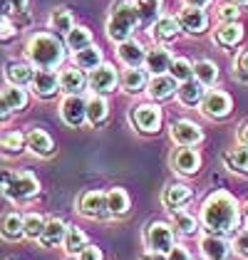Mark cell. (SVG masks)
I'll return each mask as SVG.
<instances>
[{
  "label": "cell",
  "instance_id": "1",
  "mask_svg": "<svg viewBox=\"0 0 248 260\" xmlns=\"http://www.w3.org/2000/svg\"><path fill=\"white\" fill-rule=\"evenodd\" d=\"M238 216H241V203L228 191L211 193L201 206V223L211 233H233L238 228Z\"/></svg>",
  "mask_w": 248,
  "mask_h": 260
},
{
  "label": "cell",
  "instance_id": "2",
  "mask_svg": "<svg viewBox=\"0 0 248 260\" xmlns=\"http://www.w3.org/2000/svg\"><path fill=\"white\" fill-rule=\"evenodd\" d=\"M25 57L38 70H55L65 60V45L52 32H35L25 42Z\"/></svg>",
  "mask_w": 248,
  "mask_h": 260
},
{
  "label": "cell",
  "instance_id": "3",
  "mask_svg": "<svg viewBox=\"0 0 248 260\" xmlns=\"http://www.w3.org/2000/svg\"><path fill=\"white\" fill-rule=\"evenodd\" d=\"M142 15H139V8L137 3L132 0H117L112 5V13H109V20H107V38L112 42H124L132 38L134 27L139 25Z\"/></svg>",
  "mask_w": 248,
  "mask_h": 260
},
{
  "label": "cell",
  "instance_id": "4",
  "mask_svg": "<svg viewBox=\"0 0 248 260\" xmlns=\"http://www.w3.org/2000/svg\"><path fill=\"white\" fill-rule=\"evenodd\" d=\"M40 191V181L27 171H15V174H5L3 176V193L13 201H27L38 196Z\"/></svg>",
  "mask_w": 248,
  "mask_h": 260
},
{
  "label": "cell",
  "instance_id": "5",
  "mask_svg": "<svg viewBox=\"0 0 248 260\" xmlns=\"http://www.w3.org/2000/svg\"><path fill=\"white\" fill-rule=\"evenodd\" d=\"M144 243L149 250L169 253L174 248V228L169 223H164V220H151V223H146Z\"/></svg>",
  "mask_w": 248,
  "mask_h": 260
},
{
  "label": "cell",
  "instance_id": "6",
  "mask_svg": "<svg viewBox=\"0 0 248 260\" xmlns=\"http://www.w3.org/2000/svg\"><path fill=\"white\" fill-rule=\"evenodd\" d=\"M169 137L179 146H196V144L204 141V132H201V126L196 121L176 119V121H171V126H169Z\"/></svg>",
  "mask_w": 248,
  "mask_h": 260
},
{
  "label": "cell",
  "instance_id": "7",
  "mask_svg": "<svg viewBox=\"0 0 248 260\" xmlns=\"http://www.w3.org/2000/svg\"><path fill=\"white\" fill-rule=\"evenodd\" d=\"M60 117L67 126H82L87 121V102L80 94H67L60 104Z\"/></svg>",
  "mask_w": 248,
  "mask_h": 260
},
{
  "label": "cell",
  "instance_id": "8",
  "mask_svg": "<svg viewBox=\"0 0 248 260\" xmlns=\"http://www.w3.org/2000/svg\"><path fill=\"white\" fill-rule=\"evenodd\" d=\"M132 121L139 132L144 134H157L159 126H162V109L157 104H139L134 112H132Z\"/></svg>",
  "mask_w": 248,
  "mask_h": 260
},
{
  "label": "cell",
  "instance_id": "9",
  "mask_svg": "<svg viewBox=\"0 0 248 260\" xmlns=\"http://www.w3.org/2000/svg\"><path fill=\"white\" fill-rule=\"evenodd\" d=\"M231 107H233L231 97L226 92H221V89H211V92H206V97L201 100V112L208 119H224L231 112Z\"/></svg>",
  "mask_w": 248,
  "mask_h": 260
},
{
  "label": "cell",
  "instance_id": "10",
  "mask_svg": "<svg viewBox=\"0 0 248 260\" xmlns=\"http://www.w3.org/2000/svg\"><path fill=\"white\" fill-rule=\"evenodd\" d=\"M176 20L181 25V30L189 32V35H201L208 27V15L204 8H189V5H184V8L179 10Z\"/></svg>",
  "mask_w": 248,
  "mask_h": 260
},
{
  "label": "cell",
  "instance_id": "11",
  "mask_svg": "<svg viewBox=\"0 0 248 260\" xmlns=\"http://www.w3.org/2000/svg\"><path fill=\"white\" fill-rule=\"evenodd\" d=\"M77 211L84 218H102L109 213L107 208V193L102 191H84L80 201H77Z\"/></svg>",
  "mask_w": 248,
  "mask_h": 260
},
{
  "label": "cell",
  "instance_id": "12",
  "mask_svg": "<svg viewBox=\"0 0 248 260\" xmlns=\"http://www.w3.org/2000/svg\"><path fill=\"white\" fill-rule=\"evenodd\" d=\"M171 166L174 171H179L181 176H194L201 169V156L194 146H181L174 156H171Z\"/></svg>",
  "mask_w": 248,
  "mask_h": 260
},
{
  "label": "cell",
  "instance_id": "13",
  "mask_svg": "<svg viewBox=\"0 0 248 260\" xmlns=\"http://www.w3.org/2000/svg\"><path fill=\"white\" fill-rule=\"evenodd\" d=\"M146 52L149 50L139 40H134V38L119 42V47H117V57L122 60L124 67H142L146 62Z\"/></svg>",
  "mask_w": 248,
  "mask_h": 260
},
{
  "label": "cell",
  "instance_id": "14",
  "mask_svg": "<svg viewBox=\"0 0 248 260\" xmlns=\"http://www.w3.org/2000/svg\"><path fill=\"white\" fill-rule=\"evenodd\" d=\"M89 87L95 89V92H100V94H104V92H112L114 89V84L119 82V77H117V70H114V64H107V62H102L100 67H95L92 72H89Z\"/></svg>",
  "mask_w": 248,
  "mask_h": 260
},
{
  "label": "cell",
  "instance_id": "15",
  "mask_svg": "<svg viewBox=\"0 0 248 260\" xmlns=\"http://www.w3.org/2000/svg\"><path fill=\"white\" fill-rule=\"evenodd\" d=\"M199 245H201V253H204L206 260H226L231 255V243L224 236H219V233L204 236Z\"/></svg>",
  "mask_w": 248,
  "mask_h": 260
},
{
  "label": "cell",
  "instance_id": "16",
  "mask_svg": "<svg viewBox=\"0 0 248 260\" xmlns=\"http://www.w3.org/2000/svg\"><path fill=\"white\" fill-rule=\"evenodd\" d=\"M33 92L47 100V97H55V92H60V75H55L52 70H38L35 72V80H33Z\"/></svg>",
  "mask_w": 248,
  "mask_h": 260
},
{
  "label": "cell",
  "instance_id": "17",
  "mask_svg": "<svg viewBox=\"0 0 248 260\" xmlns=\"http://www.w3.org/2000/svg\"><path fill=\"white\" fill-rule=\"evenodd\" d=\"M176 89H179V87H176V80H174L171 75H151V80H149V84H146L149 97L157 100V102L174 97Z\"/></svg>",
  "mask_w": 248,
  "mask_h": 260
},
{
  "label": "cell",
  "instance_id": "18",
  "mask_svg": "<svg viewBox=\"0 0 248 260\" xmlns=\"http://www.w3.org/2000/svg\"><path fill=\"white\" fill-rule=\"evenodd\" d=\"M27 92L18 87V84H5L3 89V114L8 117L10 112H22L27 107Z\"/></svg>",
  "mask_w": 248,
  "mask_h": 260
},
{
  "label": "cell",
  "instance_id": "19",
  "mask_svg": "<svg viewBox=\"0 0 248 260\" xmlns=\"http://www.w3.org/2000/svg\"><path fill=\"white\" fill-rule=\"evenodd\" d=\"M204 89H206V87L199 80H186V82H179L176 97H179V102H181L184 107H196V104H201V100L206 97Z\"/></svg>",
  "mask_w": 248,
  "mask_h": 260
},
{
  "label": "cell",
  "instance_id": "20",
  "mask_svg": "<svg viewBox=\"0 0 248 260\" xmlns=\"http://www.w3.org/2000/svg\"><path fill=\"white\" fill-rule=\"evenodd\" d=\"M5 80L8 84H18V87H27L35 80V70L30 62H10L5 67Z\"/></svg>",
  "mask_w": 248,
  "mask_h": 260
},
{
  "label": "cell",
  "instance_id": "21",
  "mask_svg": "<svg viewBox=\"0 0 248 260\" xmlns=\"http://www.w3.org/2000/svg\"><path fill=\"white\" fill-rule=\"evenodd\" d=\"M171 55H169V50L162 47V45H157V47H151L149 52H146V62L144 67L151 72V75H166L169 72V67H171Z\"/></svg>",
  "mask_w": 248,
  "mask_h": 260
},
{
  "label": "cell",
  "instance_id": "22",
  "mask_svg": "<svg viewBox=\"0 0 248 260\" xmlns=\"http://www.w3.org/2000/svg\"><path fill=\"white\" fill-rule=\"evenodd\" d=\"M191 196H194V191L186 186V183H169L164 188V196H162V201H164L166 208H181L184 203H189L191 201Z\"/></svg>",
  "mask_w": 248,
  "mask_h": 260
},
{
  "label": "cell",
  "instance_id": "23",
  "mask_svg": "<svg viewBox=\"0 0 248 260\" xmlns=\"http://www.w3.org/2000/svg\"><path fill=\"white\" fill-rule=\"evenodd\" d=\"M84 75L82 70L75 64V67H65L60 72V92H65V94H80L84 87Z\"/></svg>",
  "mask_w": 248,
  "mask_h": 260
},
{
  "label": "cell",
  "instance_id": "24",
  "mask_svg": "<svg viewBox=\"0 0 248 260\" xmlns=\"http://www.w3.org/2000/svg\"><path fill=\"white\" fill-rule=\"evenodd\" d=\"M119 84H122L124 92H129V94H137V92H142L149 80H146V72L142 67H127L122 72V77H119Z\"/></svg>",
  "mask_w": 248,
  "mask_h": 260
},
{
  "label": "cell",
  "instance_id": "25",
  "mask_svg": "<svg viewBox=\"0 0 248 260\" xmlns=\"http://www.w3.org/2000/svg\"><path fill=\"white\" fill-rule=\"evenodd\" d=\"M243 40V25L236 20V22H221L216 27V42L224 45V47H233L238 42Z\"/></svg>",
  "mask_w": 248,
  "mask_h": 260
},
{
  "label": "cell",
  "instance_id": "26",
  "mask_svg": "<svg viewBox=\"0 0 248 260\" xmlns=\"http://www.w3.org/2000/svg\"><path fill=\"white\" fill-rule=\"evenodd\" d=\"M27 149H30L33 154H38V156H50V154L55 151V144H52L47 132L30 129V132H27Z\"/></svg>",
  "mask_w": 248,
  "mask_h": 260
},
{
  "label": "cell",
  "instance_id": "27",
  "mask_svg": "<svg viewBox=\"0 0 248 260\" xmlns=\"http://www.w3.org/2000/svg\"><path fill=\"white\" fill-rule=\"evenodd\" d=\"M67 223L60 218H47V225H45V233H42L40 243L45 248H52L57 243H65V236H67Z\"/></svg>",
  "mask_w": 248,
  "mask_h": 260
},
{
  "label": "cell",
  "instance_id": "28",
  "mask_svg": "<svg viewBox=\"0 0 248 260\" xmlns=\"http://www.w3.org/2000/svg\"><path fill=\"white\" fill-rule=\"evenodd\" d=\"M179 30H181V25H179V20L176 18H171V15H162L159 20L151 25V35L157 38V40H174L176 35H179Z\"/></svg>",
  "mask_w": 248,
  "mask_h": 260
},
{
  "label": "cell",
  "instance_id": "29",
  "mask_svg": "<svg viewBox=\"0 0 248 260\" xmlns=\"http://www.w3.org/2000/svg\"><path fill=\"white\" fill-rule=\"evenodd\" d=\"M72 60H75V64H77L80 70H89V72H92L95 67L102 64V50H100L97 45H89V47H84L80 52H75Z\"/></svg>",
  "mask_w": 248,
  "mask_h": 260
},
{
  "label": "cell",
  "instance_id": "30",
  "mask_svg": "<svg viewBox=\"0 0 248 260\" xmlns=\"http://www.w3.org/2000/svg\"><path fill=\"white\" fill-rule=\"evenodd\" d=\"M65 45H67V47L72 50V55H75V52H80V50L89 47V45H95V42H92V32H89L87 27L75 25V27L65 35Z\"/></svg>",
  "mask_w": 248,
  "mask_h": 260
},
{
  "label": "cell",
  "instance_id": "31",
  "mask_svg": "<svg viewBox=\"0 0 248 260\" xmlns=\"http://www.w3.org/2000/svg\"><path fill=\"white\" fill-rule=\"evenodd\" d=\"M132 201H129V193L124 188H109L107 191V208H109V216H124L129 211Z\"/></svg>",
  "mask_w": 248,
  "mask_h": 260
},
{
  "label": "cell",
  "instance_id": "32",
  "mask_svg": "<svg viewBox=\"0 0 248 260\" xmlns=\"http://www.w3.org/2000/svg\"><path fill=\"white\" fill-rule=\"evenodd\" d=\"M3 238L5 240L25 238V216H20V213H8L3 218Z\"/></svg>",
  "mask_w": 248,
  "mask_h": 260
},
{
  "label": "cell",
  "instance_id": "33",
  "mask_svg": "<svg viewBox=\"0 0 248 260\" xmlns=\"http://www.w3.org/2000/svg\"><path fill=\"white\" fill-rule=\"evenodd\" d=\"M62 245H65V253H67V255H80V253H82V250L87 248V245H89V243H87V236H84V231H80L77 225H70V228H67V236H65V243H62Z\"/></svg>",
  "mask_w": 248,
  "mask_h": 260
},
{
  "label": "cell",
  "instance_id": "34",
  "mask_svg": "<svg viewBox=\"0 0 248 260\" xmlns=\"http://www.w3.org/2000/svg\"><path fill=\"white\" fill-rule=\"evenodd\" d=\"M107 114H109V104H107L104 97L95 94L92 100H87V121H89L92 126L102 124V121L107 119Z\"/></svg>",
  "mask_w": 248,
  "mask_h": 260
},
{
  "label": "cell",
  "instance_id": "35",
  "mask_svg": "<svg viewBox=\"0 0 248 260\" xmlns=\"http://www.w3.org/2000/svg\"><path fill=\"white\" fill-rule=\"evenodd\" d=\"M228 171H236V174H248V146H238V149H231L226 156H224Z\"/></svg>",
  "mask_w": 248,
  "mask_h": 260
},
{
  "label": "cell",
  "instance_id": "36",
  "mask_svg": "<svg viewBox=\"0 0 248 260\" xmlns=\"http://www.w3.org/2000/svg\"><path fill=\"white\" fill-rule=\"evenodd\" d=\"M194 77L201 82L204 87H213L219 80V67L211 60H199L194 62Z\"/></svg>",
  "mask_w": 248,
  "mask_h": 260
},
{
  "label": "cell",
  "instance_id": "37",
  "mask_svg": "<svg viewBox=\"0 0 248 260\" xmlns=\"http://www.w3.org/2000/svg\"><path fill=\"white\" fill-rule=\"evenodd\" d=\"M171 225H174L179 233H184V236H194V233L199 231L196 218H194L191 213L181 211V208H174V211H171Z\"/></svg>",
  "mask_w": 248,
  "mask_h": 260
},
{
  "label": "cell",
  "instance_id": "38",
  "mask_svg": "<svg viewBox=\"0 0 248 260\" xmlns=\"http://www.w3.org/2000/svg\"><path fill=\"white\" fill-rule=\"evenodd\" d=\"M50 27L55 30V32H70L72 27H75V18H72V13L67 10V8H55L52 13H50Z\"/></svg>",
  "mask_w": 248,
  "mask_h": 260
},
{
  "label": "cell",
  "instance_id": "39",
  "mask_svg": "<svg viewBox=\"0 0 248 260\" xmlns=\"http://www.w3.org/2000/svg\"><path fill=\"white\" fill-rule=\"evenodd\" d=\"M45 225H47V220L42 218L40 213H27L25 216V238L40 240L42 233H45Z\"/></svg>",
  "mask_w": 248,
  "mask_h": 260
},
{
  "label": "cell",
  "instance_id": "40",
  "mask_svg": "<svg viewBox=\"0 0 248 260\" xmlns=\"http://www.w3.org/2000/svg\"><path fill=\"white\" fill-rule=\"evenodd\" d=\"M162 3L164 0H137V8H139V15L144 22H157L162 18Z\"/></svg>",
  "mask_w": 248,
  "mask_h": 260
},
{
  "label": "cell",
  "instance_id": "41",
  "mask_svg": "<svg viewBox=\"0 0 248 260\" xmlns=\"http://www.w3.org/2000/svg\"><path fill=\"white\" fill-rule=\"evenodd\" d=\"M169 75L176 82L194 80V64L186 60V57H176V60L171 62V67H169Z\"/></svg>",
  "mask_w": 248,
  "mask_h": 260
},
{
  "label": "cell",
  "instance_id": "42",
  "mask_svg": "<svg viewBox=\"0 0 248 260\" xmlns=\"http://www.w3.org/2000/svg\"><path fill=\"white\" fill-rule=\"evenodd\" d=\"M25 144H27V137H22L20 132H5L3 134V149H5V154H20Z\"/></svg>",
  "mask_w": 248,
  "mask_h": 260
},
{
  "label": "cell",
  "instance_id": "43",
  "mask_svg": "<svg viewBox=\"0 0 248 260\" xmlns=\"http://www.w3.org/2000/svg\"><path fill=\"white\" fill-rule=\"evenodd\" d=\"M238 15H241V10H238L236 3L228 0V3H221V5H219V20L221 22H236Z\"/></svg>",
  "mask_w": 248,
  "mask_h": 260
},
{
  "label": "cell",
  "instance_id": "44",
  "mask_svg": "<svg viewBox=\"0 0 248 260\" xmlns=\"http://www.w3.org/2000/svg\"><path fill=\"white\" fill-rule=\"evenodd\" d=\"M233 250H236V255L248 258V228L236 236V240H233Z\"/></svg>",
  "mask_w": 248,
  "mask_h": 260
},
{
  "label": "cell",
  "instance_id": "45",
  "mask_svg": "<svg viewBox=\"0 0 248 260\" xmlns=\"http://www.w3.org/2000/svg\"><path fill=\"white\" fill-rule=\"evenodd\" d=\"M80 260H104L102 248H97V245H87L82 253H80Z\"/></svg>",
  "mask_w": 248,
  "mask_h": 260
},
{
  "label": "cell",
  "instance_id": "46",
  "mask_svg": "<svg viewBox=\"0 0 248 260\" xmlns=\"http://www.w3.org/2000/svg\"><path fill=\"white\" fill-rule=\"evenodd\" d=\"M166 258L169 260H191V255H189V250H186L184 245H174V248L166 253Z\"/></svg>",
  "mask_w": 248,
  "mask_h": 260
},
{
  "label": "cell",
  "instance_id": "47",
  "mask_svg": "<svg viewBox=\"0 0 248 260\" xmlns=\"http://www.w3.org/2000/svg\"><path fill=\"white\" fill-rule=\"evenodd\" d=\"M236 70L243 72V75H248V50H243V52L236 57Z\"/></svg>",
  "mask_w": 248,
  "mask_h": 260
},
{
  "label": "cell",
  "instance_id": "48",
  "mask_svg": "<svg viewBox=\"0 0 248 260\" xmlns=\"http://www.w3.org/2000/svg\"><path fill=\"white\" fill-rule=\"evenodd\" d=\"M13 32H15V27H13V22L8 15H3V40H10L13 38Z\"/></svg>",
  "mask_w": 248,
  "mask_h": 260
},
{
  "label": "cell",
  "instance_id": "49",
  "mask_svg": "<svg viewBox=\"0 0 248 260\" xmlns=\"http://www.w3.org/2000/svg\"><path fill=\"white\" fill-rule=\"evenodd\" d=\"M27 8V0H5V13L8 10H25Z\"/></svg>",
  "mask_w": 248,
  "mask_h": 260
},
{
  "label": "cell",
  "instance_id": "50",
  "mask_svg": "<svg viewBox=\"0 0 248 260\" xmlns=\"http://www.w3.org/2000/svg\"><path fill=\"white\" fill-rule=\"evenodd\" d=\"M139 260H169V258H166V253H159V250H146Z\"/></svg>",
  "mask_w": 248,
  "mask_h": 260
},
{
  "label": "cell",
  "instance_id": "51",
  "mask_svg": "<svg viewBox=\"0 0 248 260\" xmlns=\"http://www.w3.org/2000/svg\"><path fill=\"white\" fill-rule=\"evenodd\" d=\"M213 0H184V5H189V8H208Z\"/></svg>",
  "mask_w": 248,
  "mask_h": 260
},
{
  "label": "cell",
  "instance_id": "52",
  "mask_svg": "<svg viewBox=\"0 0 248 260\" xmlns=\"http://www.w3.org/2000/svg\"><path fill=\"white\" fill-rule=\"evenodd\" d=\"M238 141H241L243 146H248V121L241 126V129H238Z\"/></svg>",
  "mask_w": 248,
  "mask_h": 260
},
{
  "label": "cell",
  "instance_id": "53",
  "mask_svg": "<svg viewBox=\"0 0 248 260\" xmlns=\"http://www.w3.org/2000/svg\"><path fill=\"white\" fill-rule=\"evenodd\" d=\"M241 216L248 220V201H243V203H241Z\"/></svg>",
  "mask_w": 248,
  "mask_h": 260
},
{
  "label": "cell",
  "instance_id": "54",
  "mask_svg": "<svg viewBox=\"0 0 248 260\" xmlns=\"http://www.w3.org/2000/svg\"><path fill=\"white\" fill-rule=\"evenodd\" d=\"M231 3H236V5H248V0H231Z\"/></svg>",
  "mask_w": 248,
  "mask_h": 260
}]
</instances>
